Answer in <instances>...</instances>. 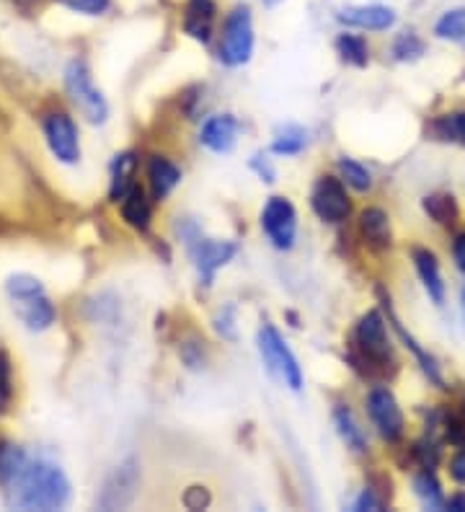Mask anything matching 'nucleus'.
Returning <instances> with one entry per match:
<instances>
[{
	"mask_svg": "<svg viewBox=\"0 0 465 512\" xmlns=\"http://www.w3.org/2000/svg\"><path fill=\"white\" fill-rule=\"evenodd\" d=\"M367 412H370L372 425L378 427L380 438L388 443H396L403 435V412L396 396L388 388H372L367 396Z\"/></svg>",
	"mask_w": 465,
	"mask_h": 512,
	"instance_id": "obj_12",
	"label": "nucleus"
},
{
	"mask_svg": "<svg viewBox=\"0 0 465 512\" xmlns=\"http://www.w3.org/2000/svg\"><path fill=\"white\" fill-rule=\"evenodd\" d=\"M267 3H279V0H267Z\"/></svg>",
	"mask_w": 465,
	"mask_h": 512,
	"instance_id": "obj_43",
	"label": "nucleus"
},
{
	"mask_svg": "<svg viewBox=\"0 0 465 512\" xmlns=\"http://www.w3.org/2000/svg\"><path fill=\"white\" fill-rule=\"evenodd\" d=\"M388 303H391V300H385V306H388ZM388 319H391V324H393V329L398 331V337L403 339V344H406V347H409L411 352H414V357H416V363L422 365V370L424 373H427V378L432 383H437V386H445V381H442V373H440V365H437V360H434L432 355H429L427 350H424L422 344L416 342L414 337H411V334H406V329H403V324L401 321L396 319V313H393V308L388 306Z\"/></svg>",
	"mask_w": 465,
	"mask_h": 512,
	"instance_id": "obj_19",
	"label": "nucleus"
},
{
	"mask_svg": "<svg viewBox=\"0 0 465 512\" xmlns=\"http://www.w3.org/2000/svg\"><path fill=\"white\" fill-rule=\"evenodd\" d=\"M254 13L246 3L230 8L223 19V32H220V60L228 68H241L254 57Z\"/></svg>",
	"mask_w": 465,
	"mask_h": 512,
	"instance_id": "obj_3",
	"label": "nucleus"
},
{
	"mask_svg": "<svg viewBox=\"0 0 465 512\" xmlns=\"http://www.w3.org/2000/svg\"><path fill=\"white\" fill-rule=\"evenodd\" d=\"M13 396V368H11V357L6 352H0V414L6 412L11 406Z\"/></svg>",
	"mask_w": 465,
	"mask_h": 512,
	"instance_id": "obj_33",
	"label": "nucleus"
},
{
	"mask_svg": "<svg viewBox=\"0 0 465 512\" xmlns=\"http://www.w3.org/2000/svg\"><path fill=\"white\" fill-rule=\"evenodd\" d=\"M261 228L277 249H292L295 233H298V213L285 197H272L261 213Z\"/></svg>",
	"mask_w": 465,
	"mask_h": 512,
	"instance_id": "obj_7",
	"label": "nucleus"
},
{
	"mask_svg": "<svg viewBox=\"0 0 465 512\" xmlns=\"http://www.w3.org/2000/svg\"><path fill=\"white\" fill-rule=\"evenodd\" d=\"M215 329H217V334H220V337H223V339H230V342H236V339H238V329H236V306H233V303L217 311Z\"/></svg>",
	"mask_w": 465,
	"mask_h": 512,
	"instance_id": "obj_34",
	"label": "nucleus"
},
{
	"mask_svg": "<svg viewBox=\"0 0 465 512\" xmlns=\"http://www.w3.org/2000/svg\"><path fill=\"white\" fill-rule=\"evenodd\" d=\"M336 52L341 55V60L354 68H365L370 63V50H367V42L357 34H339L336 39Z\"/></svg>",
	"mask_w": 465,
	"mask_h": 512,
	"instance_id": "obj_26",
	"label": "nucleus"
},
{
	"mask_svg": "<svg viewBox=\"0 0 465 512\" xmlns=\"http://www.w3.org/2000/svg\"><path fill=\"white\" fill-rule=\"evenodd\" d=\"M26 463H29V456L24 448L13 443H0V484L8 487L24 471Z\"/></svg>",
	"mask_w": 465,
	"mask_h": 512,
	"instance_id": "obj_25",
	"label": "nucleus"
},
{
	"mask_svg": "<svg viewBox=\"0 0 465 512\" xmlns=\"http://www.w3.org/2000/svg\"><path fill=\"white\" fill-rule=\"evenodd\" d=\"M217 3L215 0H186L184 6V34L194 39V42L207 44L212 39V29H215Z\"/></svg>",
	"mask_w": 465,
	"mask_h": 512,
	"instance_id": "obj_14",
	"label": "nucleus"
},
{
	"mask_svg": "<svg viewBox=\"0 0 465 512\" xmlns=\"http://www.w3.org/2000/svg\"><path fill=\"white\" fill-rule=\"evenodd\" d=\"M310 205H313L318 218L326 220V223H341V220H347L349 213H352V202L347 197V189L334 176L318 179V184L313 187V194H310Z\"/></svg>",
	"mask_w": 465,
	"mask_h": 512,
	"instance_id": "obj_11",
	"label": "nucleus"
},
{
	"mask_svg": "<svg viewBox=\"0 0 465 512\" xmlns=\"http://www.w3.org/2000/svg\"><path fill=\"white\" fill-rule=\"evenodd\" d=\"M422 207L424 213L429 215V218L434 220V223L440 225H455V220H458L460 210H458V202H455L453 194H427L422 200Z\"/></svg>",
	"mask_w": 465,
	"mask_h": 512,
	"instance_id": "obj_24",
	"label": "nucleus"
},
{
	"mask_svg": "<svg viewBox=\"0 0 465 512\" xmlns=\"http://www.w3.org/2000/svg\"><path fill=\"white\" fill-rule=\"evenodd\" d=\"M13 510H60L70 502V481L62 469L44 461H29L6 487Z\"/></svg>",
	"mask_w": 465,
	"mask_h": 512,
	"instance_id": "obj_1",
	"label": "nucleus"
},
{
	"mask_svg": "<svg viewBox=\"0 0 465 512\" xmlns=\"http://www.w3.org/2000/svg\"><path fill=\"white\" fill-rule=\"evenodd\" d=\"M354 510L357 512H365V510H383V500H380L378 494L372 492V489H365V492L357 497L354 502Z\"/></svg>",
	"mask_w": 465,
	"mask_h": 512,
	"instance_id": "obj_37",
	"label": "nucleus"
},
{
	"mask_svg": "<svg viewBox=\"0 0 465 512\" xmlns=\"http://www.w3.org/2000/svg\"><path fill=\"white\" fill-rule=\"evenodd\" d=\"M334 425H336V432L341 435V440L347 443V448H352L354 453H365L367 450L365 432H362V427L357 425V419H354V414L349 412L347 406H336Z\"/></svg>",
	"mask_w": 465,
	"mask_h": 512,
	"instance_id": "obj_20",
	"label": "nucleus"
},
{
	"mask_svg": "<svg viewBox=\"0 0 465 512\" xmlns=\"http://www.w3.org/2000/svg\"><path fill=\"white\" fill-rule=\"evenodd\" d=\"M132 174H135V153H122V156L114 158L112 189H109V197H112V202H122L124 194L135 187V184H132Z\"/></svg>",
	"mask_w": 465,
	"mask_h": 512,
	"instance_id": "obj_22",
	"label": "nucleus"
},
{
	"mask_svg": "<svg viewBox=\"0 0 465 512\" xmlns=\"http://www.w3.org/2000/svg\"><path fill=\"white\" fill-rule=\"evenodd\" d=\"M447 510H455V512H465V494H455L447 500Z\"/></svg>",
	"mask_w": 465,
	"mask_h": 512,
	"instance_id": "obj_41",
	"label": "nucleus"
},
{
	"mask_svg": "<svg viewBox=\"0 0 465 512\" xmlns=\"http://www.w3.org/2000/svg\"><path fill=\"white\" fill-rule=\"evenodd\" d=\"M360 231L365 244L375 251L391 249L393 244V231H391V218L380 207H367L360 215Z\"/></svg>",
	"mask_w": 465,
	"mask_h": 512,
	"instance_id": "obj_16",
	"label": "nucleus"
},
{
	"mask_svg": "<svg viewBox=\"0 0 465 512\" xmlns=\"http://www.w3.org/2000/svg\"><path fill=\"white\" fill-rule=\"evenodd\" d=\"M414 264L419 277H422V285L424 290H427V295L437 303V306H442V303H445V282H442L437 256L429 249H414Z\"/></svg>",
	"mask_w": 465,
	"mask_h": 512,
	"instance_id": "obj_17",
	"label": "nucleus"
},
{
	"mask_svg": "<svg viewBox=\"0 0 465 512\" xmlns=\"http://www.w3.org/2000/svg\"><path fill=\"white\" fill-rule=\"evenodd\" d=\"M357 347H360L362 357L372 368H383L391 360V342H388V331H385V321L378 311L365 313L354 331Z\"/></svg>",
	"mask_w": 465,
	"mask_h": 512,
	"instance_id": "obj_8",
	"label": "nucleus"
},
{
	"mask_svg": "<svg viewBox=\"0 0 465 512\" xmlns=\"http://www.w3.org/2000/svg\"><path fill=\"white\" fill-rule=\"evenodd\" d=\"M65 91H68L75 109L91 125H104L106 119H109V104H106L104 94L96 88V83H93L91 70H88L86 60H81V57L70 60L68 68H65Z\"/></svg>",
	"mask_w": 465,
	"mask_h": 512,
	"instance_id": "obj_4",
	"label": "nucleus"
},
{
	"mask_svg": "<svg viewBox=\"0 0 465 512\" xmlns=\"http://www.w3.org/2000/svg\"><path fill=\"white\" fill-rule=\"evenodd\" d=\"M305 145H308V132L298 125H287L277 132L272 153H277V156H298Z\"/></svg>",
	"mask_w": 465,
	"mask_h": 512,
	"instance_id": "obj_27",
	"label": "nucleus"
},
{
	"mask_svg": "<svg viewBox=\"0 0 465 512\" xmlns=\"http://www.w3.org/2000/svg\"><path fill=\"white\" fill-rule=\"evenodd\" d=\"M339 171L341 179H344L352 189H357V192H367V189L372 187L370 171H367L362 163L352 161V158H339Z\"/></svg>",
	"mask_w": 465,
	"mask_h": 512,
	"instance_id": "obj_30",
	"label": "nucleus"
},
{
	"mask_svg": "<svg viewBox=\"0 0 465 512\" xmlns=\"http://www.w3.org/2000/svg\"><path fill=\"white\" fill-rule=\"evenodd\" d=\"M460 300H463V313H465V288H463V298H460Z\"/></svg>",
	"mask_w": 465,
	"mask_h": 512,
	"instance_id": "obj_42",
	"label": "nucleus"
},
{
	"mask_svg": "<svg viewBox=\"0 0 465 512\" xmlns=\"http://www.w3.org/2000/svg\"><path fill=\"white\" fill-rule=\"evenodd\" d=\"M414 489H416V494L422 497L424 505H427V507H434V510H440V507H447V502L442 500L440 481H437V476L432 474V469H424L422 474L416 476V479H414Z\"/></svg>",
	"mask_w": 465,
	"mask_h": 512,
	"instance_id": "obj_29",
	"label": "nucleus"
},
{
	"mask_svg": "<svg viewBox=\"0 0 465 512\" xmlns=\"http://www.w3.org/2000/svg\"><path fill=\"white\" fill-rule=\"evenodd\" d=\"M434 37L465 47V6L450 8V11L442 13L437 24H434Z\"/></svg>",
	"mask_w": 465,
	"mask_h": 512,
	"instance_id": "obj_23",
	"label": "nucleus"
},
{
	"mask_svg": "<svg viewBox=\"0 0 465 512\" xmlns=\"http://www.w3.org/2000/svg\"><path fill=\"white\" fill-rule=\"evenodd\" d=\"M432 135H437L440 140H447V143L465 145V112L445 114V117L434 119Z\"/></svg>",
	"mask_w": 465,
	"mask_h": 512,
	"instance_id": "obj_28",
	"label": "nucleus"
},
{
	"mask_svg": "<svg viewBox=\"0 0 465 512\" xmlns=\"http://www.w3.org/2000/svg\"><path fill=\"white\" fill-rule=\"evenodd\" d=\"M122 218H124V223L132 225L135 231H145V228H148L150 225V202L145 200L143 189L132 187L130 192L124 194Z\"/></svg>",
	"mask_w": 465,
	"mask_h": 512,
	"instance_id": "obj_21",
	"label": "nucleus"
},
{
	"mask_svg": "<svg viewBox=\"0 0 465 512\" xmlns=\"http://www.w3.org/2000/svg\"><path fill=\"white\" fill-rule=\"evenodd\" d=\"M453 256H455V264H458V269L465 275V233H460V236L455 238Z\"/></svg>",
	"mask_w": 465,
	"mask_h": 512,
	"instance_id": "obj_40",
	"label": "nucleus"
},
{
	"mask_svg": "<svg viewBox=\"0 0 465 512\" xmlns=\"http://www.w3.org/2000/svg\"><path fill=\"white\" fill-rule=\"evenodd\" d=\"M414 456L416 461L422 463V469H434L437 461H440V448L434 443H429V440H419L414 448Z\"/></svg>",
	"mask_w": 465,
	"mask_h": 512,
	"instance_id": "obj_35",
	"label": "nucleus"
},
{
	"mask_svg": "<svg viewBox=\"0 0 465 512\" xmlns=\"http://www.w3.org/2000/svg\"><path fill=\"white\" fill-rule=\"evenodd\" d=\"M424 42L419 37H416L414 32H403L401 37L393 42V55H396V60H401V63H409V60H419V57L424 55Z\"/></svg>",
	"mask_w": 465,
	"mask_h": 512,
	"instance_id": "obj_31",
	"label": "nucleus"
},
{
	"mask_svg": "<svg viewBox=\"0 0 465 512\" xmlns=\"http://www.w3.org/2000/svg\"><path fill=\"white\" fill-rule=\"evenodd\" d=\"M44 140L50 145L52 156L60 163H78L81 158V140H78V127L68 114H47L44 117Z\"/></svg>",
	"mask_w": 465,
	"mask_h": 512,
	"instance_id": "obj_9",
	"label": "nucleus"
},
{
	"mask_svg": "<svg viewBox=\"0 0 465 512\" xmlns=\"http://www.w3.org/2000/svg\"><path fill=\"white\" fill-rule=\"evenodd\" d=\"M336 21L347 29L362 32H388L398 21L396 11L383 3H360V6H344L336 11Z\"/></svg>",
	"mask_w": 465,
	"mask_h": 512,
	"instance_id": "obj_13",
	"label": "nucleus"
},
{
	"mask_svg": "<svg viewBox=\"0 0 465 512\" xmlns=\"http://www.w3.org/2000/svg\"><path fill=\"white\" fill-rule=\"evenodd\" d=\"M212 502L207 487H189L184 492V507L186 510H207Z\"/></svg>",
	"mask_w": 465,
	"mask_h": 512,
	"instance_id": "obj_36",
	"label": "nucleus"
},
{
	"mask_svg": "<svg viewBox=\"0 0 465 512\" xmlns=\"http://www.w3.org/2000/svg\"><path fill=\"white\" fill-rule=\"evenodd\" d=\"M199 140H202V145L210 148L212 153H230V150L236 148L238 122L230 117V114H220V117L207 119Z\"/></svg>",
	"mask_w": 465,
	"mask_h": 512,
	"instance_id": "obj_15",
	"label": "nucleus"
},
{
	"mask_svg": "<svg viewBox=\"0 0 465 512\" xmlns=\"http://www.w3.org/2000/svg\"><path fill=\"white\" fill-rule=\"evenodd\" d=\"M450 474H453V479L458 481V484H465V448L460 450L458 456L453 458V463H450Z\"/></svg>",
	"mask_w": 465,
	"mask_h": 512,
	"instance_id": "obj_39",
	"label": "nucleus"
},
{
	"mask_svg": "<svg viewBox=\"0 0 465 512\" xmlns=\"http://www.w3.org/2000/svg\"><path fill=\"white\" fill-rule=\"evenodd\" d=\"M186 246L192 251L194 267H197L199 277H202L205 285H212L217 269L225 267L233 259V254H236V244L233 241H212V238H202L199 233H194L186 241Z\"/></svg>",
	"mask_w": 465,
	"mask_h": 512,
	"instance_id": "obj_10",
	"label": "nucleus"
},
{
	"mask_svg": "<svg viewBox=\"0 0 465 512\" xmlns=\"http://www.w3.org/2000/svg\"><path fill=\"white\" fill-rule=\"evenodd\" d=\"M137 489H140V463L137 458H127L104 479L99 497H96V507L106 512L127 510L135 502Z\"/></svg>",
	"mask_w": 465,
	"mask_h": 512,
	"instance_id": "obj_6",
	"label": "nucleus"
},
{
	"mask_svg": "<svg viewBox=\"0 0 465 512\" xmlns=\"http://www.w3.org/2000/svg\"><path fill=\"white\" fill-rule=\"evenodd\" d=\"M6 293L21 324L29 331H44L55 324V306L50 303L44 285L31 275H11L6 280Z\"/></svg>",
	"mask_w": 465,
	"mask_h": 512,
	"instance_id": "obj_2",
	"label": "nucleus"
},
{
	"mask_svg": "<svg viewBox=\"0 0 465 512\" xmlns=\"http://www.w3.org/2000/svg\"><path fill=\"white\" fill-rule=\"evenodd\" d=\"M148 182L153 189L155 200H166L181 182V171L163 156H153L148 161Z\"/></svg>",
	"mask_w": 465,
	"mask_h": 512,
	"instance_id": "obj_18",
	"label": "nucleus"
},
{
	"mask_svg": "<svg viewBox=\"0 0 465 512\" xmlns=\"http://www.w3.org/2000/svg\"><path fill=\"white\" fill-rule=\"evenodd\" d=\"M55 3L81 16H104L112 8V0H55Z\"/></svg>",
	"mask_w": 465,
	"mask_h": 512,
	"instance_id": "obj_32",
	"label": "nucleus"
},
{
	"mask_svg": "<svg viewBox=\"0 0 465 512\" xmlns=\"http://www.w3.org/2000/svg\"><path fill=\"white\" fill-rule=\"evenodd\" d=\"M251 169L256 171V174L261 176V182H274V169H272V163L267 161L264 156H254L251 158Z\"/></svg>",
	"mask_w": 465,
	"mask_h": 512,
	"instance_id": "obj_38",
	"label": "nucleus"
},
{
	"mask_svg": "<svg viewBox=\"0 0 465 512\" xmlns=\"http://www.w3.org/2000/svg\"><path fill=\"white\" fill-rule=\"evenodd\" d=\"M259 352L272 378H277L282 386L292 388V391L303 388V370L298 365V357L292 355L282 334L272 324H264L259 329Z\"/></svg>",
	"mask_w": 465,
	"mask_h": 512,
	"instance_id": "obj_5",
	"label": "nucleus"
}]
</instances>
